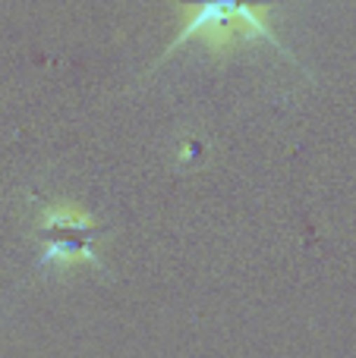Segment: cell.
Here are the masks:
<instances>
[{
    "instance_id": "cell-2",
    "label": "cell",
    "mask_w": 356,
    "mask_h": 358,
    "mask_svg": "<svg viewBox=\"0 0 356 358\" xmlns=\"http://www.w3.org/2000/svg\"><path fill=\"white\" fill-rule=\"evenodd\" d=\"M41 267H50L54 273H69L82 264H92L98 271H104L98 248L85 239H41Z\"/></svg>"
},
{
    "instance_id": "cell-3",
    "label": "cell",
    "mask_w": 356,
    "mask_h": 358,
    "mask_svg": "<svg viewBox=\"0 0 356 358\" xmlns=\"http://www.w3.org/2000/svg\"><path fill=\"white\" fill-rule=\"evenodd\" d=\"M38 227L50 229V233H57V229H67V233H88V229H95V217L88 214L82 204L60 198V201L41 204V210H38Z\"/></svg>"
},
{
    "instance_id": "cell-1",
    "label": "cell",
    "mask_w": 356,
    "mask_h": 358,
    "mask_svg": "<svg viewBox=\"0 0 356 358\" xmlns=\"http://www.w3.org/2000/svg\"><path fill=\"white\" fill-rule=\"evenodd\" d=\"M193 38H199L208 54L218 60H231L240 48L252 41H268L271 48H278L284 57L294 60V54L284 48L281 38L271 29V10L265 3H252V0H196V3L183 6L180 31L167 44L161 60L177 54Z\"/></svg>"
}]
</instances>
